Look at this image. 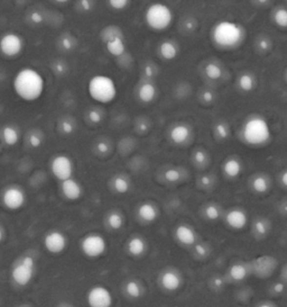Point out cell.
Returning a JSON list of instances; mask_svg holds the SVG:
<instances>
[{"mask_svg": "<svg viewBox=\"0 0 287 307\" xmlns=\"http://www.w3.org/2000/svg\"><path fill=\"white\" fill-rule=\"evenodd\" d=\"M222 283H224V280L221 278H215L214 279V286L215 287H222Z\"/></svg>", "mask_w": 287, "mask_h": 307, "instance_id": "obj_53", "label": "cell"}, {"mask_svg": "<svg viewBox=\"0 0 287 307\" xmlns=\"http://www.w3.org/2000/svg\"><path fill=\"white\" fill-rule=\"evenodd\" d=\"M243 138L249 145H263L271 138L270 125L263 117H251L244 124Z\"/></svg>", "mask_w": 287, "mask_h": 307, "instance_id": "obj_4", "label": "cell"}, {"mask_svg": "<svg viewBox=\"0 0 287 307\" xmlns=\"http://www.w3.org/2000/svg\"><path fill=\"white\" fill-rule=\"evenodd\" d=\"M164 178H165V180L168 181V183H176V181L180 180L181 172L175 168L168 169L165 171Z\"/></svg>", "mask_w": 287, "mask_h": 307, "instance_id": "obj_36", "label": "cell"}, {"mask_svg": "<svg viewBox=\"0 0 287 307\" xmlns=\"http://www.w3.org/2000/svg\"><path fill=\"white\" fill-rule=\"evenodd\" d=\"M124 290H126L127 295L131 298H139L143 295V288L135 280H130L124 286Z\"/></svg>", "mask_w": 287, "mask_h": 307, "instance_id": "obj_29", "label": "cell"}, {"mask_svg": "<svg viewBox=\"0 0 287 307\" xmlns=\"http://www.w3.org/2000/svg\"><path fill=\"white\" fill-rule=\"evenodd\" d=\"M88 94L94 101L108 105L118 96V88L111 77L96 74L88 82Z\"/></svg>", "mask_w": 287, "mask_h": 307, "instance_id": "obj_3", "label": "cell"}, {"mask_svg": "<svg viewBox=\"0 0 287 307\" xmlns=\"http://www.w3.org/2000/svg\"><path fill=\"white\" fill-rule=\"evenodd\" d=\"M108 5L110 6L112 9L122 10L129 5V1H128V0H109Z\"/></svg>", "mask_w": 287, "mask_h": 307, "instance_id": "obj_37", "label": "cell"}, {"mask_svg": "<svg viewBox=\"0 0 287 307\" xmlns=\"http://www.w3.org/2000/svg\"><path fill=\"white\" fill-rule=\"evenodd\" d=\"M205 215L207 219H210V221H217V219L220 217V210H219L217 205L210 204L205 207Z\"/></svg>", "mask_w": 287, "mask_h": 307, "instance_id": "obj_33", "label": "cell"}, {"mask_svg": "<svg viewBox=\"0 0 287 307\" xmlns=\"http://www.w3.org/2000/svg\"><path fill=\"white\" fill-rule=\"evenodd\" d=\"M105 47H107V51L113 56H120L126 52V45H124L123 37L118 35L109 37L107 43H105Z\"/></svg>", "mask_w": 287, "mask_h": 307, "instance_id": "obj_18", "label": "cell"}, {"mask_svg": "<svg viewBox=\"0 0 287 307\" xmlns=\"http://www.w3.org/2000/svg\"><path fill=\"white\" fill-rule=\"evenodd\" d=\"M138 216L144 222L152 223L158 217V210L152 203H144L138 207Z\"/></svg>", "mask_w": 287, "mask_h": 307, "instance_id": "obj_17", "label": "cell"}, {"mask_svg": "<svg viewBox=\"0 0 287 307\" xmlns=\"http://www.w3.org/2000/svg\"><path fill=\"white\" fill-rule=\"evenodd\" d=\"M282 184L284 187H286L287 186V173L286 172H283L282 174Z\"/></svg>", "mask_w": 287, "mask_h": 307, "instance_id": "obj_54", "label": "cell"}, {"mask_svg": "<svg viewBox=\"0 0 287 307\" xmlns=\"http://www.w3.org/2000/svg\"><path fill=\"white\" fill-rule=\"evenodd\" d=\"M80 6H81V8L83 10L89 11L90 9H91V7H92V2L91 1H86V0H82V1H80Z\"/></svg>", "mask_w": 287, "mask_h": 307, "instance_id": "obj_48", "label": "cell"}, {"mask_svg": "<svg viewBox=\"0 0 287 307\" xmlns=\"http://www.w3.org/2000/svg\"><path fill=\"white\" fill-rule=\"evenodd\" d=\"M3 238H5V231H3L2 226H0V242H2Z\"/></svg>", "mask_w": 287, "mask_h": 307, "instance_id": "obj_55", "label": "cell"}, {"mask_svg": "<svg viewBox=\"0 0 287 307\" xmlns=\"http://www.w3.org/2000/svg\"><path fill=\"white\" fill-rule=\"evenodd\" d=\"M205 74L210 80H219L222 77V69L215 63H209L205 67Z\"/></svg>", "mask_w": 287, "mask_h": 307, "instance_id": "obj_31", "label": "cell"}, {"mask_svg": "<svg viewBox=\"0 0 287 307\" xmlns=\"http://www.w3.org/2000/svg\"><path fill=\"white\" fill-rule=\"evenodd\" d=\"M145 73H146L147 75H148V77H152L153 73H154V72H153V68L149 67V66H147V67L145 68Z\"/></svg>", "mask_w": 287, "mask_h": 307, "instance_id": "obj_52", "label": "cell"}, {"mask_svg": "<svg viewBox=\"0 0 287 307\" xmlns=\"http://www.w3.org/2000/svg\"><path fill=\"white\" fill-rule=\"evenodd\" d=\"M252 189L257 192V194H264L269 189V181H268L265 176H257L252 180Z\"/></svg>", "mask_w": 287, "mask_h": 307, "instance_id": "obj_26", "label": "cell"}, {"mask_svg": "<svg viewBox=\"0 0 287 307\" xmlns=\"http://www.w3.org/2000/svg\"><path fill=\"white\" fill-rule=\"evenodd\" d=\"M97 151L100 154H107L109 152V144L105 141H100L97 143Z\"/></svg>", "mask_w": 287, "mask_h": 307, "instance_id": "obj_42", "label": "cell"}, {"mask_svg": "<svg viewBox=\"0 0 287 307\" xmlns=\"http://www.w3.org/2000/svg\"><path fill=\"white\" fill-rule=\"evenodd\" d=\"M86 303L89 307H112L113 295L107 287L93 286L86 294Z\"/></svg>", "mask_w": 287, "mask_h": 307, "instance_id": "obj_10", "label": "cell"}, {"mask_svg": "<svg viewBox=\"0 0 287 307\" xmlns=\"http://www.w3.org/2000/svg\"><path fill=\"white\" fill-rule=\"evenodd\" d=\"M107 223L111 230H120L123 226V217L117 212H112L108 215Z\"/></svg>", "mask_w": 287, "mask_h": 307, "instance_id": "obj_30", "label": "cell"}, {"mask_svg": "<svg viewBox=\"0 0 287 307\" xmlns=\"http://www.w3.org/2000/svg\"><path fill=\"white\" fill-rule=\"evenodd\" d=\"M61 191L63 196L65 197L67 200L74 202V200L81 198V196L83 194V188L82 186L79 184V181L73 179V178H71V179L62 181Z\"/></svg>", "mask_w": 287, "mask_h": 307, "instance_id": "obj_13", "label": "cell"}, {"mask_svg": "<svg viewBox=\"0 0 287 307\" xmlns=\"http://www.w3.org/2000/svg\"><path fill=\"white\" fill-rule=\"evenodd\" d=\"M273 289L276 294H281V293H283V290H284V285H283V283H277L274 285Z\"/></svg>", "mask_w": 287, "mask_h": 307, "instance_id": "obj_49", "label": "cell"}, {"mask_svg": "<svg viewBox=\"0 0 287 307\" xmlns=\"http://www.w3.org/2000/svg\"><path fill=\"white\" fill-rule=\"evenodd\" d=\"M274 21L279 27L285 28L287 26V10L285 8H279L274 14Z\"/></svg>", "mask_w": 287, "mask_h": 307, "instance_id": "obj_32", "label": "cell"}, {"mask_svg": "<svg viewBox=\"0 0 287 307\" xmlns=\"http://www.w3.org/2000/svg\"><path fill=\"white\" fill-rule=\"evenodd\" d=\"M20 307H25V306H20Z\"/></svg>", "mask_w": 287, "mask_h": 307, "instance_id": "obj_58", "label": "cell"}, {"mask_svg": "<svg viewBox=\"0 0 287 307\" xmlns=\"http://www.w3.org/2000/svg\"><path fill=\"white\" fill-rule=\"evenodd\" d=\"M24 39L17 33H6L0 39V52L7 58H16L24 50Z\"/></svg>", "mask_w": 287, "mask_h": 307, "instance_id": "obj_8", "label": "cell"}, {"mask_svg": "<svg viewBox=\"0 0 287 307\" xmlns=\"http://www.w3.org/2000/svg\"><path fill=\"white\" fill-rule=\"evenodd\" d=\"M1 138L5 144L9 146L16 145L20 139V130L17 127L13 126V125H6L1 130Z\"/></svg>", "mask_w": 287, "mask_h": 307, "instance_id": "obj_20", "label": "cell"}, {"mask_svg": "<svg viewBox=\"0 0 287 307\" xmlns=\"http://www.w3.org/2000/svg\"><path fill=\"white\" fill-rule=\"evenodd\" d=\"M254 229H255V232L258 234V236H266V234L268 233V231H269V225H268V223L265 221V219L259 218L255 222Z\"/></svg>", "mask_w": 287, "mask_h": 307, "instance_id": "obj_34", "label": "cell"}, {"mask_svg": "<svg viewBox=\"0 0 287 307\" xmlns=\"http://www.w3.org/2000/svg\"><path fill=\"white\" fill-rule=\"evenodd\" d=\"M88 117H89V120L92 124H99L101 123V120H102V115H101V113L98 112L97 109H92V111H90L88 114Z\"/></svg>", "mask_w": 287, "mask_h": 307, "instance_id": "obj_38", "label": "cell"}, {"mask_svg": "<svg viewBox=\"0 0 287 307\" xmlns=\"http://www.w3.org/2000/svg\"><path fill=\"white\" fill-rule=\"evenodd\" d=\"M174 15L167 5L155 2L146 9L145 21L150 29L156 32L166 31L172 25Z\"/></svg>", "mask_w": 287, "mask_h": 307, "instance_id": "obj_5", "label": "cell"}, {"mask_svg": "<svg viewBox=\"0 0 287 307\" xmlns=\"http://www.w3.org/2000/svg\"><path fill=\"white\" fill-rule=\"evenodd\" d=\"M13 89L21 100L36 101L45 92V79L43 74L34 68H22L15 74Z\"/></svg>", "mask_w": 287, "mask_h": 307, "instance_id": "obj_1", "label": "cell"}, {"mask_svg": "<svg viewBox=\"0 0 287 307\" xmlns=\"http://www.w3.org/2000/svg\"><path fill=\"white\" fill-rule=\"evenodd\" d=\"M127 251L133 257H141L146 251V242L141 236H133L127 242Z\"/></svg>", "mask_w": 287, "mask_h": 307, "instance_id": "obj_21", "label": "cell"}, {"mask_svg": "<svg viewBox=\"0 0 287 307\" xmlns=\"http://www.w3.org/2000/svg\"><path fill=\"white\" fill-rule=\"evenodd\" d=\"M51 172L61 183L64 180L71 179L74 173L73 161L65 154L56 155L51 162Z\"/></svg>", "mask_w": 287, "mask_h": 307, "instance_id": "obj_9", "label": "cell"}, {"mask_svg": "<svg viewBox=\"0 0 287 307\" xmlns=\"http://www.w3.org/2000/svg\"><path fill=\"white\" fill-rule=\"evenodd\" d=\"M206 158H207L206 153L205 152V151H202V150H198L194 153V161H195V164H198V165L205 164Z\"/></svg>", "mask_w": 287, "mask_h": 307, "instance_id": "obj_39", "label": "cell"}, {"mask_svg": "<svg viewBox=\"0 0 287 307\" xmlns=\"http://www.w3.org/2000/svg\"><path fill=\"white\" fill-rule=\"evenodd\" d=\"M35 270V259L31 256H24L11 269V279L16 286L26 287L32 283Z\"/></svg>", "mask_w": 287, "mask_h": 307, "instance_id": "obj_6", "label": "cell"}, {"mask_svg": "<svg viewBox=\"0 0 287 307\" xmlns=\"http://www.w3.org/2000/svg\"><path fill=\"white\" fill-rule=\"evenodd\" d=\"M44 246L52 255H60L67 246V237L60 231H51L44 237Z\"/></svg>", "mask_w": 287, "mask_h": 307, "instance_id": "obj_12", "label": "cell"}, {"mask_svg": "<svg viewBox=\"0 0 287 307\" xmlns=\"http://www.w3.org/2000/svg\"><path fill=\"white\" fill-rule=\"evenodd\" d=\"M157 89L153 83L150 82H145L139 87L138 90V99L142 102H145V104H148V102L153 101L156 97Z\"/></svg>", "mask_w": 287, "mask_h": 307, "instance_id": "obj_22", "label": "cell"}, {"mask_svg": "<svg viewBox=\"0 0 287 307\" xmlns=\"http://www.w3.org/2000/svg\"><path fill=\"white\" fill-rule=\"evenodd\" d=\"M195 253L199 257H205L207 256V249L205 244H196L195 245Z\"/></svg>", "mask_w": 287, "mask_h": 307, "instance_id": "obj_43", "label": "cell"}, {"mask_svg": "<svg viewBox=\"0 0 287 307\" xmlns=\"http://www.w3.org/2000/svg\"><path fill=\"white\" fill-rule=\"evenodd\" d=\"M61 131L66 135L72 134L74 131V125L72 124L70 120H64V122H62L61 124Z\"/></svg>", "mask_w": 287, "mask_h": 307, "instance_id": "obj_41", "label": "cell"}, {"mask_svg": "<svg viewBox=\"0 0 287 307\" xmlns=\"http://www.w3.org/2000/svg\"><path fill=\"white\" fill-rule=\"evenodd\" d=\"M41 143H43V140H41L40 135L32 134L31 136H29V145L34 147V149H37V147H40L41 145Z\"/></svg>", "mask_w": 287, "mask_h": 307, "instance_id": "obj_40", "label": "cell"}, {"mask_svg": "<svg viewBox=\"0 0 287 307\" xmlns=\"http://www.w3.org/2000/svg\"><path fill=\"white\" fill-rule=\"evenodd\" d=\"M161 285L168 291H175L182 285V278L175 270H166L161 276Z\"/></svg>", "mask_w": 287, "mask_h": 307, "instance_id": "obj_15", "label": "cell"}, {"mask_svg": "<svg viewBox=\"0 0 287 307\" xmlns=\"http://www.w3.org/2000/svg\"><path fill=\"white\" fill-rule=\"evenodd\" d=\"M55 70H56V72H58L59 74H63L64 71H65V66H64V64H62V63L56 64Z\"/></svg>", "mask_w": 287, "mask_h": 307, "instance_id": "obj_51", "label": "cell"}, {"mask_svg": "<svg viewBox=\"0 0 287 307\" xmlns=\"http://www.w3.org/2000/svg\"><path fill=\"white\" fill-rule=\"evenodd\" d=\"M214 133L219 139L225 140V139L228 138L229 134H230L229 126L226 123H218L214 126Z\"/></svg>", "mask_w": 287, "mask_h": 307, "instance_id": "obj_35", "label": "cell"}, {"mask_svg": "<svg viewBox=\"0 0 287 307\" xmlns=\"http://www.w3.org/2000/svg\"><path fill=\"white\" fill-rule=\"evenodd\" d=\"M31 21L34 24H41V23H43V16H41V14L39 13V11H34L31 15Z\"/></svg>", "mask_w": 287, "mask_h": 307, "instance_id": "obj_45", "label": "cell"}, {"mask_svg": "<svg viewBox=\"0 0 287 307\" xmlns=\"http://www.w3.org/2000/svg\"><path fill=\"white\" fill-rule=\"evenodd\" d=\"M230 277L236 282H241V280L246 279V277L248 276V270L247 268L243 266V264L237 263L233 264V266L230 268Z\"/></svg>", "mask_w": 287, "mask_h": 307, "instance_id": "obj_27", "label": "cell"}, {"mask_svg": "<svg viewBox=\"0 0 287 307\" xmlns=\"http://www.w3.org/2000/svg\"><path fill=\"white\" fill-rule=\"evenodd\" d=\"M112 186L115 191L118 192V194H126L130 189L129 180L123 176H117L112 181Z\"/></svg>", "mask_w": 287, "mask_h": 307, "instance_id": "obj_25", "label": "cell"}, {"mask_svg": "<svg viewBox=\"0 0 287 307\" xmlns=\"http://www.w3.org/2000/svg\"><path fill=\"white\" fill-rule=\"evenodd\" d=\"M226 222L233 230H243L248 223V216L245 211L233 208L226 215Z\"/></svg>", "mask_w": 287, "mask_h": 307, "instance_id": "obj_14", "label": "cell"}, {"mask_svg": "<svg viewBox=\"0 0 287 307\" xmlns=\"http://www.w3.org/2000/svg\"><path fill=\"white\" fill-rule=\"evenodd\" d=\"M238 86H239V88L243 90V92H246V93L251 92L255 87V79L251 74L244 73L239 77Z\"/></svg>", "mask_w": 287, "mask_h": 307, "instance_id": "obj_28", "label": "cell"}, {"mask_svg": "<svg viewBox=\"0 0 287 307\" xmlns=\"http://www.w3.org/2000/svg\"><path fill=\"white\" fill-rule=\"evenodd\" d=\"M258 307H274V306L269 304V303H264V304H260Z\"/></svg>", "mask_w": 287, "mask_h": 307, "instance_id": "obj_56", "label": "cell"}, {"mask_svg": "<svg viewBox=\"0 0 287 307\" xmlns=\"http://www.w3.org/2000/svg\"><path fill=\"white\" fill-rule=\"evenodd\" d=\"M271 44L270 42L268 41L267 39H260L259 42H258V47L260 48L262 51H268L270 48Z\"/></svg>", "mask_w": 287, "mask_h": 307, "instance_id": "obj_44", "label": "cell"}, {"mask_svg": "<svg viewBox=\"0 0 287 307\" xmlns=\"http://www.w3.org/2000/svg\"><path fill=\"white\" fill-rule=\"evenodd\" d=\"M243 165L237 159H228L224 164V172L229 178H237L240 176Z\"/></svg>", "mask_w": 287, "mask_h": 307, "instance_id": "obj_24", "label": "cell"}, {"mask_svg": "<svg viewBox=\"0 0 287 307\" xmlns=\"http://www.w3.org/2000/svg\"><path fill=\"white\" fill-rule=\"evenodd\" d=\"M62 47L65 50H72L73 48V42L69 37H64V39H62Z\"/></svg>", "mask_w": 287, "mask_h": 307, "instance_id": "obj_46", "label": "cell"}, {"mask_svg": "<svg viewBox=\"0 0 287 307\" xmlns=\"http://www.w3.org/2000/svg\"><path fill=\"white\" fill-rule=\"evenodd\" d=\"M213 98H214V94L211 92H205L202 94V99L205 102H211L213 100Z\"/></svg>", "mask_w": 287, "mask_h": 307, "instance_id": "obj_47", "label": "cell"}, {"mask_svg": "<svg viewBox=\"0 0 287 307\" xmlns=\"http://www.w3.org/2000/svg\"><path fill=\"white\" fill-rule=\"evenodd\" d=\"M169 138L175 144H183L190 138V128L184 124L175 125L169 132Z\"/></svg>", "mask_w": 287, "mask_h": 307, "instance_id": "obj_19", "label": "cell"}, {"mask_svg": "<svg viewBox=\"0 0 287 307\" xmlns=\"http://www.w3.org/2000/svg\"><path fill=\"white\" fill-rule=\"evenodd\" d=\"M200 183H201L202 186H205V187H207V186L211 185V179L209 176H202L201 179H200Z\"/></svg>", "mask_w": 287, "mask_h": 307, "instance_id": "obj_50", "label": "cell"}, {"mask_svg": "<svg viewBox=\"0 0 287 307\" xmlns=\"http://www.w3.org/2000/svg\"><path fill=\"white\" fill-rule=\"evenodd\" d=\"M245 28L239 23L233 21H220L212 29V40L221 48H235L243 43Z\"/></svg>", "mask_w": 287, "mask_h": 307, "instance_id": "obj_2", "label": "cell"}, {"mask_svg": "<svg viewBox=\"0 0 287 307\" xmlns=\"http://www.w3.org/2000/svg\"><path fill=\"white\" fill-rule=\"evenodd\" d=\"M60 307H71V306H69V305H62V306H60Z\"/></svg>", "mask_w": 287, "mask_h": 307, "instance_id": "obj_57", "label": "cell"}, {"mask_svg": "<svg viewBox=\"0 0 287 307\" xmlns=\"http://www.w3.org/2000/svg\"><path fill=\"white\" fill-rule=\"evenodd\" d=\"M2 204L7 210L18 211L24 206L26 203V194L21 188L11 186L5 189L1 197Z\"/></svg>", "mask_w": 287, "mask_h": 307, "instance_id": "obj_11", "label": "cell"}, {"mask_svg": "<svg viewBox=\"0 0 287 307\" xmlns=\"http://www.w3.org/2000/svg\"><path fill=\"white\" fill-rule=\"evenodd\" d=\"M158 52H160V55L164 60L171 61V60H174L177 54H179V48H177V47L173 42L165 41L160 45Z\"/></svg>", "mask_w": 287, "mask_h": 307, "instance_id": "obj_23", "label": "cell"}, {"mask_svg": "<svg viewBox=\"0 0 287 307\" xmlns=\"http://www.w3.org/2000/svg\"><path fill=\"white\" fill-rule=\"evenodd\" d=\"M81 251L90 259H97L103 256L107 251L108 244L105 238L101 234L90 233L81 240Z\"/></svg>", "mask_w": 287, "mask_h": 307, "instance_id": "obj_7", "label": "cell"}, {"mask_svg": "<svg viewBox=\"0 0 287 307\" xmlns=\"http://www.w3.org/2000/svg\"><path fill=\"white\" fill-rule=\"evenodd\" d=\"M176 240L183 245H193L196 241V234L191 226L181 224L175 230Z\"/></svg>", "mask_w": 287, "mask_h": 307, "instance_id": "obj_16", "label": "cell"}]
</instances>
